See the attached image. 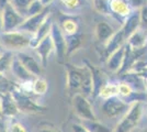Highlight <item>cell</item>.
Listing matches in <instances>:
<instances>
[{
	"instance_id": "6da1fadb",
	"label": "cell",
	"mask_w": 147,
	"mask_h": 132,
	"mask_svg": "<svg viewBox=\"0 0 147 132\" xmlns=\"http://www.w3.org/2000/svg\"><path fill=\"white\" fill-rule=\"evenodd\" d=\"M138 28H141V19H140V11L135 10L129 17H127L123 22L119 30L114 32V34L111 37L104 45V52L107 57L113 53L114 51L120 49L121 46L127 43L131 35L134 33Z\"/></svg>"
},
{
	"instance_id": "7a4b0ae2",
	"label": "cell",
	"mask_w": 147,
	"mask_h": 132,
	"mask_svg": "<svg viewBox=\"0 0 147 132\" xmlns=\"http://www.w3.org/2000/svg\"><path fill=\"white\" fill-rule=\"evenodd\" d=\"M144 113V104L143 101L131 102L127 112L120 119L117 127L113 129V132H129L137 128Z\"/></svg>"
},
{
	"instance_id": "3957f363",
	"label": "cell",
	"mask_w": 147,
	"mask_h": 132,
	"mask_svg": "<svg viewBox=\"0 0 147 132\" xmlns=\"http://www.w3.org/2000/svg\"><path fill=\"white\" fill-rule=\"evenodd\" d=\"M0 43L5 50L12 51L14 53H17L30 46L31 35L26 34L24 32L18 31V30L10 32H1Z\"/></svg>"
},
{
	"instance_id": "277c9868",
	"label": "cell",
	"mask_w": 147,
	"mask_h": 132,
	"mask_svg": "<svg viewBox=\"0 0 147 132\" xmlns=\"http://www.w3.org/2000/svg\"><path fill=\"white\" fill-rule=\"evenodd\" d=\"M0 14H1V32H10L17 30L25 19V17L19 12L11 5V2L7 3L6 7L0 11Z\"/></svg>"
},
{
	"instance_id": "5b68a950",
	"label": "cell",
	"mask_w": 147,
	"mask_h": 132,
	"mask_svg": "<svg viewBox=\"0 0 147 132\" xmlns=\"http://www.w3.org/2000/svg\"><path fill=\"white\" fill-rule=\"evenodd\" d=\"M129 106H131L129 102L124 100L122 97L117 96V97H112L109 99H104L101 110L104 116L110 119H117V118L121 119L127 112Z\"/></svg>"
},
{
	"instance_id": "8992f818",
	"label": "cell",
	"mask_w": 147,
	"mask_h": 132,
	"mask_svg": "<svg viewBox=\"0 0 147 132\" xmlns=\"http://www.w3.org/2000/svg\"><path fill=\"white\" fill-rule=\"evenodd\" d=\"M12 97L17 106L19 108V111L25 114H38V113H43L46 108L43 106H40L34 100H32L29 96L26 95L19 88V86L12 93Z\"/></svg>"
},
{
	"instance_id": "52a82bcc",
	"label": "cell",
	"mask_w": 147,
	"mask_h": 132,
	"mask_svg": "<svg viewBox=\"0 0 147 132\" xmlns=\"http://www.w3.org/2000/svg\"><path fill=\"white\" fill-rule=\"evenodd\" d=\"M73 109L80 120H98L88 97L80 93L73 96Z\"/></svg>"
},
{
	"instance_id": "ba28073f",
	"label": "cell",
	"mask_w": 147,
	"mask_h": 132,
	"mask_svg": "<svg viewBox=\"0 0 147 132\" xmlns=\"http://www.w3.org/2000/svg\"><path fill=\"white\" fill-rule=\"evenodd\" d=\"M49 16V7H45L42 12L31 16V17H26L24 21L22 22V24L19 26L18 31L24 32L29 35H33L34 33H36V31L40 29V26L43 24L44 21L46 20V18Z\"/></svg>"
},
{
	"instance_id": "9c48e42d",
	"label": "cell",
	"mask_w": 147,
	"mask_h": 132,
	"mask_svg": "<svg viewBox=\"0 0 147 132\" xmlns=\"http://www.w3.org/2000/svg\"><path fill=\"white\" fill-rule=\"evenodd\" d=\"M85 73V64L80 67L67 65V88L73 95L78 94L81 90Z\"/></svg>"
},
{
	"instance_id": "30bf717a",
	"label": "cell",
	"mask_w": 147,
	"mask_h": 132,
	"mask_svg": "<svg viewBox=\"0 0 147 132\" xmlns=\"http://www.w3.org/2000/svg\"><path fill=\"white\" fill-rule=\"evenodd\" d=\"M51 37L53 40V43H54V47H55V53L58 60L63 61L66 55V52H67V43H66V35L64 31L61 30V28L57 24L56 22H53L52 25V29H51Z\"/></svg>"
},
{
	"instance_id": "8fae6325",
	"label": "cell",
	"mask_w": 147,
	"mask_h": 132,
	"mask_svg": "<svg viewBox=\"0 0 147 132\" xmlns=\"http://www.w3.org/2000/svg\"><path fill=\"white\" fill-rule=\"evenodd\" d=\"M109 8L110 14L121 20L122 23L135 11L129 0H109Z\"/></svg>"
},
{
	"instance_id": "7c38bea8",
	"label": "cell",
	"mask_w": 147,
	"mask_h": 132,
	"mask_svg": "<svg viewBox=\"0 0 147 132\" xmlns=\"http://www.w3.org/2000/svg\"><path fill=\"white\" fill-rule=\"evenodd\" d=\"M19 61L23 64L25 68L30 72L34 77H40L42 74V63L40 62V60H36L34 56L30 55L29 53H26L24 51H20L16 53Z\"/></svg>"
},
{
	"instance_id": "4fadbf2b",
	"label": "cell",
	"mask_w": 147,
	"mask_h": 132,
	"mask_svg": "<svg viewBox=\"0 0 147 132\" xmlns=\"http://www.w3.org/2000/svg\"><path fill=\"white\" fill-rule=\"evenodd\" d=\"M124 57H125V45L121 46L120 49L111 53L109 56L107 57L105 65L107 68L110 73L113 74H119L122 69L123 63H124Z\"/></svg>"
},
{
	"instance_id": "5bb4252c",
	"label": "cell",
	"mask_w": 147,
	"mask_h": 132,
	"mask_svg": "<svg viewBox=\"0 0 147 132\" xmlns=\"http://www.w3.org/2000/svg\"><path fill=\"white\" fill-rule=\"evenodd\" d=\"M34 50L36 52V55L38 57V60H40V62L45 67L49 55L52 54L53 51H55L54 43H53V40H52V37H51V33L37 44L36 46L34 47Z\"/></svg>"
},
{
	"instance_id": "9a60e30c",
	"label": "cell",
	"mask_w": 147,
	"mask_h": 132,
	"mask_svg": "<svg viewBox=\"0 0 147 132\" xmlns=\"http://www.w3.org/2000/svg\"><path fill=\"white\" fill-rule=\"evenodd\" d=\"M0 108H1V112H2L3 118H8V119H11L13 117L18 116L20 112L11 93L6 95H0Z\"/></svg>"
},
{
	"instance_id": "2e32d148",
	"label": "cell",
	"mask_w": 147,
	"mask_h": 132,
	"mask_svg": "<svg viewBox=\"0 0 147 132\" xmlns=\"http://www.w3.org/2000/svg\"><path fill=\"white\" fill-rule=\"evenodd\" d=\"M11 73L14 76V78H17L20 83L28 82V81H33L34 76L31 74L28 69L23 66V64L19 61V58L17 55H14L13 57L12 64H11Z\"/></svg>"
},
{
	"instance_id": "e0dca14e",
	"label": "cell",
	"mask_w": 147,
	"mask_h": 132,
	"mask_svg": "<svg viewBox=\"0 0 147 132\" xmlns=\"http://www.w3.org/2000/svg\"><path fill=\"white\" fill-rule=\"evenodd\" d=\"M85 63L89 66V68L91 69L92 79H93V95H94V96H98L100 89L108 83L107 75L103 73V70H101V69L99 68V67H97V66L88 63V62H85Z\"/></svg>"
},
{
	"instance_id": "ac0fdd59",
	"label": "cell",
	"mask_w": 147,
	"mask_h": 132,
	"mask_svg": "<svg viewBox=\"0 0 147 132\" xmlns=\"http://www.w3.org/2000/svg\"><path fill=\"white\" fill-rule=\"evenodd\" d=\"M52 25H53V20H52V17H51V14H49V17L46 18V20L44 21L43 24L40 26V29L36 31V33H34V34L31 37V43H30L31 47L34 49L44 38H46V37L49 35V33H51Z\"/></svg>"
},
{
	"instance_id": "d6986e66",
	"label": "cell",
	"mask_w": 147,
	"mask_h": 132,
	"mask_svg": "<svg viewBox=\"0 0 147 132\" xmlns=\"http://www.w3.org/2000/svg\"><path fill=\"white\" fill-rule=\"evenodd\" d=\"M114 32H115V30L113 29V26L105 21L98 22L96 25V29H94L96 38L98 40V42H100L101 44L107 43V41L114 34Z\"/></svg>"
},
{
	"instance_id": "ffe728a7",
	"label": "cell",
	"mask_w": 147,
	"mask_h": 132,
	"mask_svg": "<svg viewBox=\"0 0 147 132\" xmlns=\"http://www.w3.org/2000/svg\"><path fill=\"white\" fill-rule=\"evenodd\" d=\"M127 45L133 49H143L147 46V32L143 28H138L136 31L131 35L127 41Z\"/></svg>"
},
{
	"instance_id": "44dd1931",
	"label": "cell",
	"mask_w": 147,
	"mask_h": 132,
	"mask_svg": "<svg viewBox=\"0 0 147 132\" xmlns=\"http://www.w3.org/2000/svg\"><path fill=\"white\" fill-rule=\"evenodd\" d=\"M66 43H67L66 55L69 56V55H71L74 52H76L81 46V44H82V35H81V33L77 32L75 34L66 35Z\"/></svg>"
},
{
	"instance_id": "7402d4cb",
	"label": "cell",
	"mask_w": 147,
	"mask_h": 132,
	"mask_svg": "<svg viewBox=\"0 0 147 132\" xmlns=\"http://www.w3.org/2000/svg\"><path fill=\"white\" fill-rule=\"evenodd\" d=\"M16 53L12 51L3 50L0 54V74H6L11 69V64H12L13 57Z\"/></svg>"
},
{
	"instance_id": "603a6c76",
	"label": "cell",
	"mask_w": 147,
	"mask_h": 132,
	"mask_svg": "<svg viewBox=\"0 0 147 132\" xmlns=\"http://www.w3.org/2000/svg\"><path fill=\"white\" fill-rule=\"evenodd\" d=\"M80 123L89 132H113L109 127L99 122L98 120H81Z\"/></svg>"
},
{
	"instance_id": "cb8c5ba5",
	"label": "cell",
	"mask_w": 147,
	"mask_h": 132,
	"mask_svg": "<svg viewBox=\"0 0 147 132\" xmlns=\"http://www.w3.org/2000/svg\"><path fill=\"white\" fill-rule=\"evenodd\" d=\"M98 96L101 97L102 99H109V98H112V97L120 96V93H119V84L108 82L103 87L100 89Z\"/></svg>"
},
{
	"instance_id": "d4e9b609",
	"label": "cell",
	"mask_w": 147,
	"mask_h": 132,
	"mask_svg": "<svg viewBox=\"0 0 147 132\" xmlns=\"http://www.w3.org/2000/svg\"><path fill=\"white\" fill-rule=\"evenodd\" d=\"M18 86L16 85V83L10 81L3 74H0V95L10 94Z\"/></svg>"
},
{
	"instance_id": "484cf974",
	"label": "cell",
	"mask_w": 147,
	"mask_h": 132,
	"mask_svg": "<svg viewBox=\"0 0 147 132\" xmlns=\"http://www.w3.org/2000/svg\"><path fill=\"white\" fill-rule=\"evenodd\" d=\"M49 89V85H47V82L43 79V78H40V77H36L34 81H33V85H32V91L36 95H45L46 91Z\"/></svg>"
},
{
	"instance_id": "4316f807",
	"label": "cell",
	"mask_w": 147,
	"mask_h": 132,
	"mask_svg": "<svg viewBox=\"0 0 147 132\" xmlns=\"http://www.w3.org/2000/svg\"><path fill=\"white\" fill-rule=\"evenodd\" d=\"M61 30L64 31L65 35H70V34H75L78 32V24L77 22L73 19H66L63 21V26Z\"/></svg>"
},
{
	"instance_id": "83f0119b",
	"label": "cell",
	"mask_w": 147,
	"mask_h": 132,
	"mask_svg": "<svg viewBox=\"0 0 147 132\" xmlns=\"http://www.w3.org/2000/svg\"><path fill=\"white\" fill-rule=\"evenodd\" d=\"M32 1H33V0H10L11 5H12L23 17H25V18H26L28 8H29V6L31 5Z\"/></svg>"
},
{
	"instance_id": "f1b7e54d",
	"label": "cell",
	"mask_w": 147,
	"mask_h": 132,
	"mask_svg": "<svg viewBox=\"0 0 147 132\" xmlns=\"http://www.w3.org/2000/svg\"><path fill=\"white\" fill-rule=\"evenodd\" d=\"M94 9L101 14H110V8H109V0H91Z\"/></svg>"
},
{
	"instance_id": "f546056e",
	"label": "cell",
	"mask_w": 147,
	"mask_h": 132,
	"mask_svg": "<svg viewBox=\"0 0 147 132\" xmlns=\"http://www.w3.org/2000/svg\"><path fill=\"white\" fill-rule=\"evenodd\" d=\"M45 7L42 5L41 0H33L31 2V5L28 8V11H26V17H31V16H34L37 13L42 12Z\"/></svg>"
},
{
	"instance_id": "4dcf8cb0",
	"label": "cell",
	"mask_w": 147,
	"mask_h": 132,
	"mask_svg": "<svg viewBox=\"0 0 147 132\" xmlns=\"http://www.w3.org/2000/svg\"><path fill=\"white\" fill-rule=\"evenodd\" d=\"M119 93H120V97L129 99V97L133 95V93H134V89L127 83L121 82L119 84Z\"/></svg>"
},
{
	"instance_id": "1f68e13d",
	"label": "cell",
	"mask_w": 147,
	"mask_h": 132,
	"mask_svg": "<svg viewBox=\"0 0 147 132\" xmlns=\"http://www.w3.org/2000/svg\"><path fill=\"white\" fill-rule=\"evenodd\" d=\"M64 6L70 9V10H76L79 7H81V1L82 0H61Z\"/></svg>"
},
{
	"instance_id": "d6a6232c",
	"label": "cell",
	"mask_w": 147,
	"mask_h": 132,
	"mask_svg": "<svg viewBox=\"0 0 147 132\" xmlns=\"http://www.w3.org/2000/svg\"><path fill=\"white\" fill-rule=\"evenodd\" d=\"M140 11V19H141V28L147 30V3L138 10Z\"/></svg>"
},
{
	"instance_id": "836d02e7",
	"label": "cell",
	"mask_w": 147,
	"mask_h": 132,
	"mask_svg": "<svg viewBox=\"0 0 147 132\" xmlns=\"http://www.w3.org/2000/svg\"><path fill=\"white\" fill-rule=\"evenodd\" d=\"M8 132H28V130H26V128L22 123L13 122L8 128Z\"/></svg>"
},
{
	"instance_id": "e575fe53",
	"label": "cell",
	"mask_w": 147,
	"mask_h": 132,
	"mask_svg": "<svg viewBox=\"0 0 147 132\" xmlns=\"http://www.w3.org/2000/svg\"><path fill=\"white\" fill-rule=\"evenodd\" d=\"M35 132H59V130L53 127L52 125H49V123H43L41 126H38V128L36 129Z\"/></svg>"
},
{
	"instance_id": "d590c367",
	"label": "cell",
	"mask_w": 147,
	"mask_h": 132,
	"mask_svg": "<svg viewBox=\"0 0 147 132\" xmlns=\"http://www.w3.org/2000/svg\"><path fill=\"white\" fill-rule=\"evenodd\" d=\"M71 130H73V132H89L81 123H75V125H73Z\"/></svg>"
},
{
	"instance_id": "8d00e7d4",
	"label": "cell",
	"mask_w": 147,
	"mask_h": 132,
	"mask_svg": "<svg viewBox=\"0 0 147 132\" xmlns=\"http://www.w3.org/2000/svg\"><path fill=\"white\" fill-rule=\"evenodd\" d=\"M9 126L7 125V122L3 120V118L0 119V132H8Z\"/></svg>"
},
{
	"instance_id": "74e56055",
	"label": "cell",
	"mask_w": 147,
	"mask_h": 132,
	"mask_svg": "<svg viewBox=\"0 0 147 132\" xmlns=\"http://www.w3.org/2000/svg\"><path fill=\"white\" fill-rule=\"evenodd\" d=\"M10 2V0H0V11L6 7L7 3H9Z\"/></svg>"
},
{
	"instance_id": "f35d334b",
	"label": "cell",
	"mask_w": 147,
	"mask_h": 132,
	"mask_svg": "<svg viewBox=\"0 0 147 132\" xmlns=\"http://www.w3.org/2000/svg\"><path fill=\"white\" fill-rule=\"evenodd\" d=\"M52 1H53V0H41V2H42V5H43L44 7H49V5Z\"/></svg>"
},
{
	"instance_id": "ab89813d",
	"label": "cell",
	"mask_w": 147,
	"mask_h": 132,
	"mask_svg": "<svg viewBox=\"0 0 147 132\" xmlns=\"http://www.w3.org/2000/svg\"><path fill=\"white\" fill-rule=\"evenodd\" d=\"M142 131V129H140L138 127L137 128H135V129H133V130H131L129 132H141Z\"/></svg>"
},
{
	"instance_id": "60d3db41",
	"label": "cell",
	"mask_w": 147,
	"mask_h": 132,
	"mask_svg": "<svg viewBox=\"0 0 147 132\" xmlns=\"http://www.w3.org/2000/svg\"><path fill=\"white\" fill-rule=\"evenodd\" d=\"M145 88H146V93H147V77H145Z\"/></svg>"
},
{
	"instance_id": "b9f144b4",
	"label": "cell",
	"mask_w": 147,
	"mask_h": 132,
	"mask_svg": "<svg viewBox=\"0 0 147 132\" xmlns=\"http://www.w3.org/2000/svg\"><path fill=\"white\" fill-rule=\"evenodd\" d=\"M1 118H3V116H2V112H1V108H0V119Z\"/></svg>"
},
{
	"instance_id": "7bdbcfd3",
	"label": "cell",
	"mask_w": 147,
	"mask_h": 132,
	"mask_svg": "<svg viewBox=\"0 0 147 132\" xmlns=\"http://www.w3.org/2000/svg\"><path fill=\"white\" fill-rule=\"evenodd\" d=\"M3 50H5V49L2 47V45H1V43H0V51H3Z\"/></svg>"
},
{
	"instance_id": "ee69618b",
	"label": "cell",
	"mask_w": 147,
	"mask_h": 132,
	"mask_svg": "<svg viewBox=\"0 0 147 132\" xmlns=\"http://www.w3.org/2000/svg\"><path fill=\"white\" fill-rule=\"evenodd\" d=\"M1 52H2V51H0V54H1Z\"/></svg>"
},
{
	"instance_id": "f6af8a7d",
	"label": "cell",
	"mask_w": 147,
	"mask_h": 132,
	"mask_svg": "<svg viewBox=\"0 0 147 132\" xmlns=\"http://www.w3.org/2000/svg\"><path fill=\"white\" fill-rule=\"evenodd\" d=\"M146 114H147V109H146Z\"/></svg>"
},
{
	"instance_id": "bcb514c9",
	"label": "cell",
	"mask_w": 147,
	"mask_h": 132,
	"mask_svg": "<svg viewBox=\"0 0 147 132\" xmlns=\"http://www.w3.org/2000/svg\"><path fill=\"white\" fill-rule=\"evenodd\" d=\"M146 104H147V99H146Z\"/></svg>"
},
{
	"instance_id": "7dc6e473",
	"label": "cell",
	"mask_w": 147,
	"mask_h": 132,
	"mask_svg": "<svg viewBox=\"0 0 147 132\" xmlns=\"http://www.w3.org/2000/svg\"><path fill=\"white\" fill-rule=\"evenodd\" d=\"M0 26H1V23H0Z\"/></svg>"
},
{
	"instance_id": "c3c4849f",
	"label": "cell",
	"mask_w": 147,
	"mask_h": 132,
	"mask_svg": "<svg viewBox=\"0 0 147 132\" xmlns=\"http://www.w3.org/2000/svg\"><path fill=\"white\" fill-rule=\"evenodd\" d=\"M90 1H91V0H90Z\"/></svg>"
}]
</instances>
